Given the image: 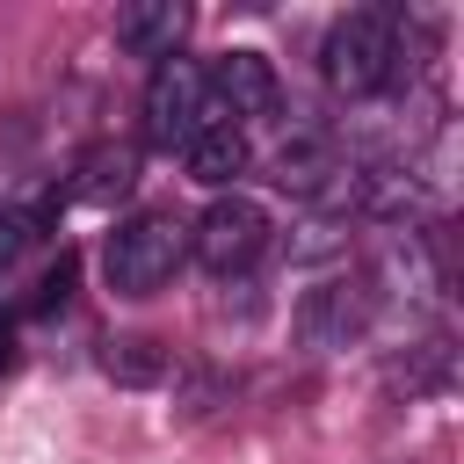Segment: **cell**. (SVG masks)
<instances>
[{
	"label": "cell",
	"mask_w": 464,
	"mask_h": 464,
	"mask_svg": "<svg viewBox=\"0 0 464 464\" xmlns=\"http://www.w3.org/2000/svg\"><path fill=\"white\" fill-rule=\"evenodd\" d=\"M319 72L348 102L384 94L399 80V14L392 7H348V14H334L326 44H319Z\"/></svg>",
	"instance_id": "obj_1"
},
{
	"label": "cell",
	"mask_w": 464,
	"mask_h": 464,
	"mask_svg": "<svg viewBox=\"0 0 464 464\" xmlns=\"http://www.w3.org/2000/svg\"><path fill=\"white\" fill-rule=\"evenodd\" d=\"M181 254H188V225L174 210H130L102 239V276L116 297H152L181 268Z\"/></svg>",
	"instance_id": "obj_2"
},
{
	"label": "cell",
	"mask_w": 464,
	"mask_h": 464,
	"mask_svg": "<svg viewBox=\"0 0 464 464\" xmlns=\"http://www.w3.org/2000/svg\"><path fill=\"white\" fill-rule=\"evenodd\" d=\"M218 123V102H210V72L196 58H160L152 80H145V145L160 152H188V138Z\"/></svg>",
	"instance_id": "obj_3"
},
{
	"label": "cell",
	"mask_w": 464,
	"mask_h": 464,
	"mask_svg": "<svg viewBox=\"0 0 464 464\" xmlns=\"http://www.w3.org/2000/svg\"><path fill=\"white\" fill-rule=\"evenodd\" d=\"M188 254H196L210 276H246V268L268 254V210H261L254 196H239V188L210 196L203 218L188 225Z\"/></svg>",
	"instance_id": "obj_4"
},
{
	"label": "cell",
	"mask_w": 464,
	"mask_h": 464,
	"mask_svg": "<svg viewBox=\"0 0 464 464\" xmlns=\"http://www.w3.org/2000/svg\"><path fill=\"white\" fill-rule=\"evenodd\" d=\"M370 334V283H355V276H334V283H319V290H304L297 297V341L304 348H348V341H362Z\"/></svg>",
	"instance_id": "obj_5"
},
{
	"label": "cell",
	"mask_w": 464,
	"mask_h": 464,
	"mask_svg": "<svg viewBox=\"0 0 464 464\" xmlns=\"http://www.w3.org/2000/svg\"><path fill=\"white\" fill-rule=\"evenodd\" d=\"M203 72H210V102H225L218 116H254V123L283 116V80H276V65L261 51H225Z\"/></svg>",
	"instance_id": "obj_6"
},
{
	"label": "cell",
	"mask_w": 464,
	"mask_h": 464,
	"mask_svg": "<svg viewBox=\"0 0 464 464\" xmlns=\"http://www.w3.org/2000/svg\"><path fill=\"white\" fill-rule=\"evenodd\" d=\"M181 36H188V7L181 0H130L116 7V44L130 58H181Z\"/></svg>",
	"instance_id": "obj_7"
},
{
	"label": "cell",
	"mask_w": 464,
	"mask_h": 464,
	"mask_svg": "<svg viewBox=\"0 0 464 464\" xmlns=\"http://www.w3.org/2000/svg\"><path fill=\"white\" fill-rule=\"evenodd\" d=\"M181 160H188V181H203V188H218V196H225V188L246 174L254 145H246V130H239L232 116H218V123H203V130L188 138V152H181Z\"/></svg>",
	"instance_id": "obj_8"
},
{
	"label": "cell",
	"mask_w": 464,
	"mask_h": 464,
	"mask_svg": "<svg viewBox=\"0 0 464 464\" xmlns=\"http://www.w3.org/2000/svg\"><path fill=\"white\" fill-rule=\"evenodd\" d=\"M102 377L123 384V392H160L174 377V348L152 341V334H109L102 341Z\"/></svg>",
	"instance_id": "obj_9"
},
{
	"label": "cell",
	"mask_w": 464,
	"mask_h": 464,
	"mask_svg": "<svg viewBox=\"0 0 464 464\" xmlns=\"http://www.w3.org/2000/svg\"><path fill=\"white\" fill-rule=\"evenodd\" d=\"M130 188H138V145H87V152H80V181H72L80 203L109 210V203H123Z\"/></svg>",
	"instance_id": "obj_10"
},
{
	"label": "cell",
	"mask_w": 464,
	"mask_h": 464,
	"mask_svg": "<svg viewBox=\"0 0 464 464\" xmlns=\"http://www.w3.org/2000/svg\"><path fill=\"white\" fill-rule=\"evenodd\" d=\"M326 174H341V160H334V145H326V138H312V130H304V138H290V145L276 152V174H268V181H276V188H290V196H319V188H326Z\"/></svg>",
	"instance_id": "obj_11"
},
{
	"label": "cell",
	"mask_w": 464,
	"mask_h": 464,
	"mask_svg": "<svg viewBox=\"0 0 464 464\" xmlns=\"http://www.w3.org/2000/svg\"><path fill=\"white\" fill-rule=\"evenodd\" d=\"M72 276H80V261H72V254H58V268H44V283H36L29 312H58V304L72 297Z\"/></svg>",
	"instance_id": "obj_12"
}]
</instances>
